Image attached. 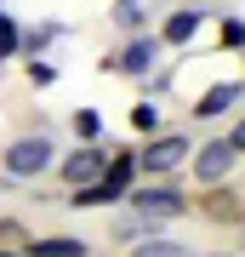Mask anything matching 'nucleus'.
Returning a JSON list of instances; mask_svg holds the SVG:
<instances>
[{"label":"nucleus","mask_w":245,"mask_h":257,"mask_svg":"<svg viewBox=\"0 0 245 257\" xmlns=\"http://www.w3.org/2000/svg\"><path fill=\"white\" fill-rule=\"evenodd\" d=\"M131 177H137V155H109V172H103L97 183L74 189L69 206H114V200H126V194H131Z\"/></svg>","instance_id":"1"},{"label":"nucleus","mask_w":245,"mask_h":257,"mask_svg":"<svg viewBox=\"0 0 245 257\" xmlns=\"http://www.w3.org/2000/svg\"><path fill=\"white\" fill-rule=\"evenodd\" d=\"M57 166V143L52 138H12L6 149V177H40V172H52Z\"/></svg>","instance_id":"2"},{"label":"nucleus","mask_w":245,"mask_h":257,"mask_svg":"<svg viewBox=\"0 0 245 257\" xmlns=\"http://www.w3.org/2000/svg\"><path fill=\"white\" fill-rule=\"evenodd\" d=\"M131 206H137V217H143V223L188 217V194H177V189H165V183H143V189L131 194Z\"/></svg>","instance_id":"3"},{"label":"nucleus","mask_w":245,"mask_h":257,"mask_svg":"<svg viewBox=\"0 0 245 257\" xmlns=\"http://www.w3.org/2000/svg\"><path fill=\"white\" fill-rule=\"evenodd\" d=\"M103 172H109V149H97V143H80L69 160H57V177H63L69 189H86V183H97Z\"/></svg>","instance_id":"4"},{"label":"nucleus","mask_w":245,"mask_h":257,"mask_svg":"<svg viewBox=\"0 0 245 257\" xmlns=\"http://www.w3.org/2000/svg\"><path fill=\"white\" fill-rule=\"evenodd\" d=\"M188 155H194L188 138H148V149L137 155V172H143V177H165V172H177Z\"/></svg>","instance_id":"5"},{"label":"nucleus","mask_w":245,"mask_h":257,"mask_svg":"<svg viewBox=\"0 0 245 257\" xmlns=\"http://www.w3.org/2000/svg\"><path fill=\"white\" fill-rule=\"evenodd\" d=\"M234 143L228 138H217V143H205V149H194V177H200V183H222L228 172H234Z\"/></svg>","instance_id":"6"},{"label":"nucleus","mask_w":245,"mask_h":257,"mask_svg":"<svg viewBox=\"0 0 245 257\" xmlns=\"http://www.w3.org/2000/svg\"><path fill=\"white\" fill-rule=\"evenodd\" d=\"M160 46H165V40H154V35H137L131 40V46L126 52H120V74H137V80H143V74H154V63H160Z\"/></svg>","instance_id":"7"},{"label":"nucleus","mask_w":245,"mask_h":257,"mask_svg":"<svg viewBox=\"0 0 245 257\" xmlns=\"http://www.w3.org/2000/svg\"><path fill=\"white\" fill-rule=\"evenodd\" d=\"M245 97V80H222V86H211V92L194 103V120H217V114H228L234 103Z\"/></svg>","instance_id":"8"},{"label":"nucleus","mask_w":245,"mask_h":257,"mask_svg":"<svg viewBox=\"0 0 245 257\" xmlns=\"http://www.w3.org/2000/svg\"><path fill=\"white\" fill-rule=\"evenodd\" d=\"M29 257H86V240L80 234H46V240H29Z\"/></svg>","instance_id":"9"},{"label":"nucleus","mask_w":245,"mask_h":257,"mask_svg":"<svg viewBox=\"0 0 245 257\" xmlns=\"http://www.w3.org/2000/svg\"><path fill=\"white\" fill-rule=\"evenodd\" d=\"M194 35H200V12H171V18H165V29H160L165 46H188Z\"/></svg>","instance_id":"10"},{"label":"nucleus","mask_w":245,"mask_h":257,"mask_svg":"<svg viewBox=\"0 0 245 257\" xmlns=\"http://www.w3.org/2000/svg\"><path fill=\"white\" fill-rule=\"evenodd\" d=\"M114 23L126 29V35H137L148 18H143V0H114Z\"/></svg>","instance_id":"11"},{"label":"nucleus","mask_w":245,"mask_h":257,"mask_svg":"<svg viewBox=\"0 0 245 257\" xmlns=\"http://www.w3.org/2000/svg\"><path fill=\"white\" fill-rule=\"evenodd\" d=\"M74 138L97 143V138H103V114H97V109H80V114H74Z\"/></svg>","instance_id":"12"},{"label":"nucleus","mask_w":245,"mask_h":257,"mask_svg":"<svg viewBox=\"0 0 245 257\" xmlns=\"http://www.w3.org/2000/svg\"><path fill=\"white\" fill-rule=\"evenodd\" d=\"M131 257H188V251H182L177 240H154V234H148V240H143V246H137Z\"/></svg>","instance_id":"13"},{"label":"nucleus","mask_w":245,"mask_h":257,"mask_svg":"<svg viewBox=\"0 0 245 257\" xmlns=\"http://www.w3.org/2000/svg\"><path fill=\"white\" fill-rule=\"evenodd\" d=\"M23 46V29H18V18H6V12H0V57H12Z\"/></svg>","instance_id":"14"},{"label":"nucleus","mask_w":245,"mask_h":257,"mask_svg":"<svg viewBox=\"0 0 245 257\" xmlns=\"http://www.w3.org/2000/svg\"><path fill=\"white\" fill-rule=\"evenodd\" d=\"M131 126L154 138V132H160V109H154V103H137V109H131Z\"/></svg>","instance_id":"15"},{"label":"nucleus","mask_w":245,"mask_h":257,"mask_svg":"<svg viewBox=\"0 0 245 257\" xmlns=\"http://www.w3.org/2000/svg\"><path fill=\"white\" fill-rule=\"evenodd\" d=\"M29 80H35V86H52L57 69H52V63H35V69H29Z\"/></svg>","instance_id":"16"},{"label":"nucleus","mask_w":245,"mask_h":257,"mask_svg":"<svg viewBox=\"0 0 245 257\" xmlns=\"http://www.w3.org/2000/svg\"><path fill=\"white\" fill-rule=\"evenodd\" d=\"M222 40H228V46H245V23H228V29H222Z\"/></svg>","instance_id":"17"},{"label":"nucleus","mask_w":245,"mask_h":257,"mask_svg":"<svg viewBox=\"0 0 245 257\" xmlns=\"http://www.w3.org/2000/svg\"><path fill=\"white\" fill-rule=\"evenodd\" d=\"M228 143H234V155H245V120L234 126V138H228Z\"/></svg>","instance_id":"18"},{"label":"nucleus","mask_w":245,"mask_h":257,"mask_svg":"<svg viewBox=\"0 0 245 257\" xmlns=\"http://www.w3.org/2000/svg\"><path fill=\"white\" fill-rule=\"evenodd\" d=\"M0 240H23V229L18 223H0Z\"/></svg>","instance_id":"19"},{"label":"nucleus","mask_w":245,"mask_h":257,"mask_svg":"<svg viewBox=\"0 0 245 257\" xmlns=\"http://www.w3.org/2000/svg\"><path fill=\"white\" fill-rule=\"evenodd\" d=\"M0 257H18V251H0Z\"/></svg>","instance_id":"20"}]
</instances>
